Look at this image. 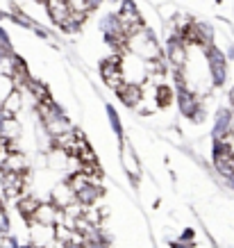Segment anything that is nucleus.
<instances>
[{"instance_id": "nucleus-1", "label": "nucleus", "mask_w": 234, "mask_h": 248, "mask_svg": "<svg viewBox=\"0 0 234 248\" xmlns=\"http://www.w3.org/2000/svg\"><path fill=\"white\" fill-rule=\"evenodd\" d=\"M48 5V12H50V18L59 25H66V23L73 21V9L68 5V0H45Z\"/></svg>"}, {"instance_id": "nucleus-2", "label": "nucleus", "mask_w": 234, "mask_h": 248, "mask_svg": "<svg viewBox=\"0 0 234 248\" xmlns=\"http://www.w3.org/2000/svg\"><path fill=\"white\" fill-rule=\"evenodd\" d=\"M32 244L37 248H45L50 241L57 237V232H55V226H48V223H32Z\"/></svg>"}, {"instance_id": "nucleus-3", "label": "nucleus", "mask_w": 234, "mask_h": 248, "mask_svg": "<svg viewBox=\"0 0 234 248\" xmlns=\"http://www.w3.org/2000/svg\"><path fill=\"white\" fill-rule=\"evenodd\" d=\"M59 212H61V207H57L55 203L39 205L37 212H34V217H32L30 221H32V223H48V226H57Z\"/></svg>"}, {"instance_id": "nucleus-4", "label": "nucleus", "mask_w": 234, "mask_h": 248, "mask_svg": "<svg viewBox=\"0 0 234 248\" xmlns=\"http://www.w3.org/2000/svg\"><path fill=\"white\" fill-rule=\"evenodd\" d=\"M53 201H55L57 207L64 210V207H68L71 203H75L77 201V191L71 187V182H68V185H57L55 191H53Z\"/></svg>"}, {"instance_id": "nucleus-5", "label": "nucleus", "mask_w": 234, "mask_h": 248, "mask_svg": "<svg viewBox=\"0 0 234 248\" xmlns=\"http://www.w3.org/2000/svg\"><path fill=\"white\" fill-rule=\"evenodd\" d=\"M2 185H5V194L7 196H18L23 191V173L5 171V175H2Z\"/></svg>"}, {"instance_id": "nucleus-6", "label": "nucleus", "mask_w": 234, "mask_h": 248, "mask_svg": "<svg viewBox=\"0 0 234 248\" xmlns=\"http://www.w3.org/2000/svg\"><path fill=\"white\" fill-rule=\"evenodd\" d=\"M216 166H219L220 173L234 178V155L230 148H220V151L216 153Z\"/></svg>"}, {"instance_id": "nucleus-7", "label": "nucleus", "mask_w": 234, "mask_h": 248, "mask_svg": "<svg viewBox=\"0 0 234 248\" xmlns=\"http://www.w3.org/2000/svg\"><path fill=\"white\" fill-rule=\"evenodd\" d=\"M118 96H121V100L125 103V105H132L134 107L139 100H141V89H139V84H130V82H125L121 87V89L116 91Z\"/></svg>"}, {"instance_id": "nucleus-8", "label": "nucleus", "mask_w": 234, "mask_h": 248, "mask_svg": "<svg viewBox=\"0 0 234 248\" xmlns=\"http://www.w3.org/2000/svg\"><path fill=\"white\" fill-rule=\"evenodd\" d=\"M21 93H16V91H12L7 98H5V105H2V112L7 114V116H14L18 109H21Z\"/></svg>"}, {"instance_id": "nucleus-9", "label": "nucleus", "mask_w": 234, "mask_h": 248, "mask_svg": "<svg viewBox=\"0 0 234 248\" xmlns=\"http://www.w3.org/2000/svg\"><path fill=\"white\" fill-rule=\"evenodd\" d=\"M2 169H5V171L23 173V171H25V159H23L21 153H12V155L7 157V162L2 164Z\"/></svg>"}, {"instance_id": "nucleus-10", "label": "nucleus", "mask_w": 234, "mask_h": 248, "mask_svg": "<svg viewBox=\"0 0 234 248\" xmlns=\"http://www.w3.org/2000/svg\"><path fill=\"white\" fill-rule=\"evenodd\" d=\"M2 132H0V135L5 137V139H16V137H18V123H16L14 121V116H7V119H5V123H2Z\"/></svg>"}, {"instance_id": "nucleus-11", "label": "nucleus", "mask_w": 234, "mask_h": 248, "mask_svg": "<svg viewBox=\"0 0 234 248\" xmlns=\"http://www.w3.org/2000/svg\"><path fill=\"white\" fill-rule=\"evenodd\" d=\"M37 207H39V203L34 201V198H23L21 203H18V212H21L23 217H28V218L34 217V212H37Z\"/></svg>"}, {"instance_id": "nucleus-12", "label": "nucleus", "mask_w": 234, "mask_h": 248, "mask_svg": "<svg viewBox=\"0 0 234 248\" xmlns=\"http://www.w3.org/2000/svg\"><path fill=\"white\" fill-rule=\"evenodd\" d=\"M157 100H159V105H161V107L171 105V100H173L171 89H168V87H159V89H157Z\"/></svg>"}, {"instance_id": "nucleus-13", "label": "nucleus", "mask_w": 234, "mask_h": 248, "mask_svg": "<svg viewBox=\"0 0 234 248\" xmlns=\"http://www.w3.org/2000/svg\"><path fill=\"white\" fill-rule=\"evenodd\" d=\"M0 248H2V230H0Z\"/></svg>"}]
</instances>
